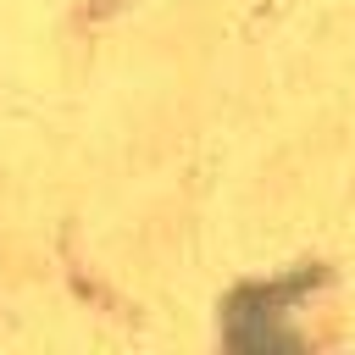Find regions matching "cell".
Segmentation results:
<instances>
[{
  "mask_svg": "<svg viewBox=\"0 0 355 355\" xmlns=\"http://www.w3.org/2000/svg\"><path fill=\"white\" fill-rule=\"evenodd\" d=\"M300 283H305V277H300ZM300 283L233 294V305H227V344H239V349H288L294 333L277 322V316H283L277 305H288V300L300 294Z\"/></svg>",
  "mask_w": 355,
  "mask_h": 355,
  "instance_id": "1",
  "label": "cell"
}]
</instances>
